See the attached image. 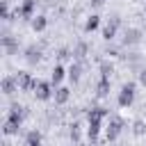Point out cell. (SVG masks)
I'll return each mask as SVG.
<instances>
[{
	"instance_id": "1",
	"label": "cell",
	"mask_w": 146,
	"mask_h": 146,
	"mask_svg": "<svg viewBox=\"0 0 146 146\" xmlns=\"http://www.w3.org/2000/svg\"><path fill=\"white\" fill-rule=\"evenodd\" d=\"M105 116H107V110H105V107H94V110L89 112V128H87V132H89V139H91V141H96L98 130H100V123H103Z\"/></svg>"
},
{
	"instance_id": "14",
	"label": "cell",
	"mask_w": 146,
	"mask_h": 146,
	"mask_svg": "<svg viewBox=\"0 0 146 146\" xmlns=\"http://www.w3.org/2000/svg\"><path fill=\"white\" fill-rule=\"evenodd\" d=\"M96 89H98V96H107L110 94V78H100Z\"/></svg>"
},
{
	"instance_id": "9",
	"label": "cell",
	"mask_w": 146,
	"mask_h": 146,
	"mask_svg": "<svg viewBox=\"0 0 146 146\" xmlns=\"http://www.w3.org/2000/svg\"><path fill=\"white\" fill-rule=\"evenodd\" d=\"M116 27H119V18H112V21L103 27V39L112 41V39H114V34H116Z\"/></svg>"
},
{
	"instance_id": "25",
	"label": "cell",
	"mask_w": 146,
	"mask_h": 146,
	"mask_svg": "<svg viewBox=\"0 0 146 146\" xmlns=\"http://www.w3.org/2000/svg\"><path fill=\"white\" fill-rule=\"evenodd\" d=\"M139 82H141V84H144V87H146V68H144V71H141V73H139Z\"/></svg>"
},
{
	"instance_id": "18",
	"label": "cell",
	"mask_w": 146,
	"mask_h": 146,
	"mask_svg": "<svg viewBox=\"0 0 146 146\" xmlns=\"http://www.w3.org/2000/svg\"><path fill=\"white\" fill-rule=\"evenodd\" d=\"M30 144H41V135H39L36 130L27 132V146H30Z\"/></svg>"
},
{
	"instance_id": "23",
	"label": "cell",
	"mask_w": 146,
	"mask_h": 146,
	"mask_svg": "<svg viewBox=\"0 0 146 146\" xmlns=\"http://www.w3.org/2000/svg\"><path fill=\"white\" fill-rule=\"evenodd\" d=\"M27 59H30V62H36V59H39V50L30 48V50H27Z\"/></svg>"
},
{
	"instance_id": "19",
	"label": "cell",
	"mask_w": 146,
	"mask_h": 146,
	"mask_svg": "<svg viewBox=\"0 0 146 146\" xmlns=\"http://www.w3.org/2000/svg\"><path fill=\"white\" fill-rule=\"evenodd\" d=\"M0 16L5 18V21H11V14H9V5L2 0V5H0Z\"/></svg>"
},
{
	"instance_id": "7",
	"label": "cell",
	"mask_w": 146,
	"mask_h": 146,
	"mask_svg": "<svg viewBox=\"0 0 146 146\" xmlns=\"http://www.w3.org/2000/svg\"><path fill=\"white\" fill-rule=\"evenodd\" d=\"M121 128H123V121H121L119 116H116V119H112V121H110V125H107V139H110V141H114V139L119 137Z\"/></svg>"
},
{
	"instance_id": "17",
	"label": "cell",
	"mask_w": 146,
	"mask_h": 146,
	"mask_svg": "<svg viewBox=\"0 0 146 146\" xmlns=\"http://www.w3.org/2000/svg\"><path fill=\"white\" fill-rule=\"evenodd\" d=\"M139 41V30H128L125 32V43H137Z\"/></svg>"
},
{
	"instance_id": "3",
	"label": "cell",
	"mask_w": 146,
	"mask_h": 146,
	"mask_svg": "<svg viewBox=\"0 0 146 146\" xmlns=\"http://www.w3.org/2000/svg\"><path fill=\"white\" fill-rule=\"evenodd\" d=\"M132 100H135V82H125L119 91V105L128 107V105H132Z\"/></svg>"
},
{
	"instance_id": "21",
	"label": "cell",
	"mask_w": 146,
	"mask_h": 146,
	"mask_svg": "<svg viewBox=\"0 0 146 146\" xmlns=\"http://www.w3.org/2000/svg\"><path fill=\"white\" fill-rule=\"evenodd\" d=\"M132 132H135V135H144V132H146V125H144V121H135V128H132Z\"/></svg>"
},
{
	"instance_id": "10",
	"label": "cell",
	"mask_w": 146,
	"mask_h": 146,
	"mask_svg": "<svg viewBox=\"0 0 146 146\" xmlns=\"http://www.w3.org/2000/svg\"><path fill=\"white\" fill-rule=\"evenodd\" d=\"M55 103L57 105H64V103H68V98H71V91L66 89V87H59V89H55Z\"/></svg>"
},
{
	"instance_id": "2",
	"label": "cell",
	"mask_w": 146,
	"mask_h": 146,
	"mask_svg": "<svg viewBox=\"0 0 146 146\" xmlns=\"http://www.w3.org/2000/svg\"><path fill=\"white\" fill-rule=\"evenodd\" d=\"M34 96H36V100H50V98L55 96V91H52L50 82L36 80V84H34Z\"/></svg>"
},
{
	"instance_id": "4",
	"label": "cell",
	"mask_w": 146,
	"mask_h": 146,
	"mask_svg": "<svg viewBox=\"0 0 146 146\" xmlns=\"http://www.w3.org/2000/svg\"><path fill=\"white\" fill-rule=\"evenodd\" d=\"M16 82H18V87L23 89V91H30V89H34V84H36V80L27 73V71H18L16 73Z\"/></svg>"
},
{
	"instance_id": "11",
	"label": "cell",
	"mask_w": 146,
	"mask_h": 146,
	"mask_svg": "<svg viewBox=\"0 0 146 146\" xmlns=\"http://www.w3.org/2000/svg\"><path fill=\"white\" fill-rule=\"evenodd\" d=\"M18 130H21V123H14V121H5V125H2V132L7 135V137H11V135H18Z\"/></svg>"
},
{
	"instance_id": "12",
	"label": "cell",
	"mask_w": 146,
	"mask_h": 146,
	"mask_svg": "<svg viewBox=\"0 0 146 146\" xmlns=\"http://www.w3.org/2000/svg\"><path fill=\"white\" fill-rule=\"evenodd\" d=\"M46 25H48V18H46V16H34V18H32V30H34V32H43Z\"/></svg>"
},
{
	"instance_id": "20",
	"label": "cell",
	"mask_w": 146,
	"mask_h": 146,
	"mask_svg": "<svg viewBox=\"0 0 146 146\" xmlns=\"http://www.w3.org/2000/svg\"><path fill=\"white\" fill-rule=\"evenodd\" d=\"M114 68H112V64H107V62H103L100 64V73H103V78H110V73H112Z\"/></svg>"
},
{
	"instance_id": "8",
	"label": "cell",
	"mask_w": 146,
	"mask_h": 146,
	"mask_svg": "<svg viewBox=\"0 0 146 146\" xmlns=\"http://www.w3.org/2000/svg\"><path fill=\"white\" fill-rule=\"evenodd\" d=\"M0 87H2V94H5V96H11V94L18 89V82H16V78L5 75V78H2V82H0Z\"/></svg>"
},
{
	"instance_id": "28",
	"label": "cell",
	"mask_w": 146,
	"mask_h": 146,
	"mask_svg": "<svg viewBox=\"0 0 146 146\" xmlns=\"http://www.w3.org/2000/svg\"><path fill=\"white\" fill-rule=\"evenodd\" d=\"M30 146H41V144H30Z\"/></svg>"
},
{
	"instance_id": "24",
	"label": "cell",
	"mask_w": 146,
	"mask_h": 146,
	"mask_svg": "<svg viewBox=\"0 0 146 146\" xmlns=\"http://www.w3.org/2000/svg\"><path fill=\"white\" fill-rule=\"evenodd\" d=\"M71 139H73V141L80 139V130H78V125H73V130H71Z\"/></svg>"
},
{
	"instance_id": "27",
	"label": "cell",
	"mask_w": 146,
	"mask_h": 146,
	"mask_svg": "<svg viewBox=\"0 0 146 146\" xmlns=\"http://www.w3.org/2000/svg\"><path fill=\"white\" fill-rule=\"evenodd\" d=\"M100 2H103V0H91V5H100Z\"/></svg>"
},
{
	"instance_id": "5",
	"label": "cell",
	"mask_w": 146,
	"mask_h": 146,
	"mask_svg": "<svg viewBox=\"0 0 146 146\" xmlns=\"http://www.w3.org/2000/svg\"><path fill=\"white\" fill-rule=\"evenodd\" d=\"M34 5H36V0H23V5L16 9V16H21V18H34L32 14H34Z\"/></svg>"
},
{
	"instance_id": "16",
	"label": "cell",
	"mask_w": 146,
	"mask_h": 146,
	"mask_svg": "<svg viewBox=\"0 0 146 146\" xmlns=\"http://www.w3.org/2000/svg\"><path fill=\"white\" fill-rule=\"evenodd\" d=\"M80 71H82V68H80V64H78V62H75V64H71V68H68V78H71L73 82H78V80H80Z\"/></svg>"
},
{
	"instance_id": "13",
	"label": "cell",
	"mask_w": 146,
	"mask_h": 146,
	"mask_svg": "<svg viewBox=\"0 0 146 146\" xmlns=\"http://www.w3.org/2000/svg\"><path fill=\"white\" fill-rule=\"evenodd\" d=\"M98 23H100V18H98L96 14H91V16L87 18V23H84V32H94V30L98 27Z\"/></svg>"
},
{
	"instance_id": "6",
	"label": "cell",
	"mask_w": 146,
	"mask_h": 146,
	"mask_svg": "<svg viewBox=\"0 0 146 146\" xmlns=\"http://www.w3.org/2000/svg\"><path fill=\"white\" fill-rule=\"evenodd\" d=\"M27 116V110L25 107H21V105H14L11 110H9V114H7V119L9 121H14V123H23V119Z\"/></svg>"
},
{
	"instance_id": "22",
	"label": "cell",
	"mask_w": 146,
	"mask_h": 146,
	"mask_svg": "<svg viewBox=\"0 0 146 146\" xmlns=\"http://www.w3.org/2000/svg\"><path fill=\"white\" fill-rule=\"evenodd\" d=\"M84 52H87V43H78V48H75V52H73V55L80 59V57H84Z\"/></svg>"
},
{
	"instance_id": "15",
	"label": "cell",
	"mask_w": 146,
	"mask_h": 146,
	"mask_svg": "<svg viewBox=\"0 0 146 146\" xmlns=\"http://www.w3.org/2000/svg\"><path fill=\"white\" fill-rule=\"evenodd\" d=\"M50 78H52V84H59V82L64 80V68L57 64V66L52 68V75H50Z\"/></svg>"
},
{
	"instance_id": "26",
	"label": "cell",
	"mask_w": 146,
	"mask_h": 146,
	"mask_svg": "<svg viewBox=\"0 0 146 146\" xmlns=\"http://www.w3.org/2000/svg\"><path fill=\"white\" fill-rule=\"evenodd\" d=\"M66 57H68V50L62 48V50H59V59H66Z\"/></svg>"
}]
</instances>
